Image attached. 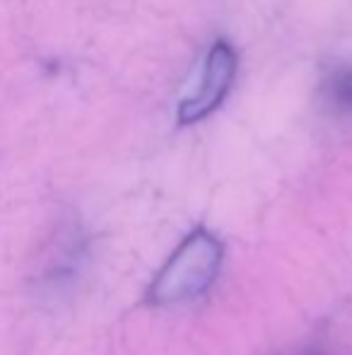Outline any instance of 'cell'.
Listing matches in <instances>:
<instances>
[{
  "mask_svg": "<svg viewBox=\"0 0 352 355\" xmlns=\"http://www.w3.org/2000/svg\"><path fill=\"white\" fill-rule=\"evenodd\" d=\"M225 247L212 232L198 227L174 249L147 288L150 307H174L191 302L210 290L222 268Z\"/></svg>",
  "mask_w": 352,
  "mask_h": 355,
  "instance_id": "1",
  "label": "cell"
},
{
  "mask_svg": "<svg viewBox=\"0 0 352 355\" xmlns=\"http://www.w3.org/2000/svg\"><path fill=\"white\" fill-rule=\"evenodd\" d=\"M237 68H239V56H237L234 46L227 39L212 42V46L205 53L201 80L193 87V92L178 104V123L191 126V123L210 116L217 107H222L234 85Z\"/></svg>",
  "mask_w": 352,
  "mask_h": 355,
  "instance_id": "2",
  "label": "cell"
},
{
  "mask_svg": "<svg viewBox=\"0 0 352 355\" xmlns=\"http://www.w3.org/2000/svg\"><path fill=\"white\" fill-rule=\"evenodd\" d=\"M324 102L340 116H352V66H335L321 83Z\"/></svg>",
  "mask_w": 352,
  "mask_h": 355,
  "instance_id": "3",
  "label": "cell"
}]
</instances>
